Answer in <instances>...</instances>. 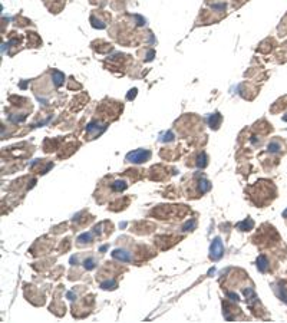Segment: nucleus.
I'll use <instances>...</instances> for the list:
<instances>
[{
    "label": "nucleus",
    "mask_w": 287,
    "mask_h": 323,
    "mask_svg": "<svg viewBox=\"0 0 287 323\" xmlns=\"http://www.w3.org/2000/svg\"><path fill=\"white\" fill-rule=\"evenodd\" d=\"M151 157L150 151H145V149H138V151H133V152H129L126 155V159L129 162H135V164H139V162L146 161L148 158Z\"/></svg>",
    "instance_id": "obj_1"
},
{
    "label": "nucleus",
    "mask_w": 287,
    "mask_h": 323,
    "mask_svg": "<svg viewBox=\"0 0 287 323\" xmlns=\"http://www.w3.org/2000/svg\"><path fill=\"white\" fill-rule=\"evenodd\" d=\"M223 251H224V249H223V243H221L220 238H215L211 244V259L218 260V259L223 256Z\"/></svg>",
    "instance_id": "obj_2"
},
{
    "label": "nucleus",
    "mask_w": 287,
    "mask_h": 323,
    "mask_svg": "<svg viewBox=\"0 0 287 323\" xmlns=\"http://www.w3.org/2000/svg\"><path fill=\"white\" fill-rule=\"evenodd\" d=\"M112 256L121 261H131V254L128 251H125V250H115L112 253Z\"/></svg>",
    "instance_id": "obj_3"
},
{
    "label": "nucleus",
    "mask_w": 287,
    "mask_h": 323,
    "mask_svg": "<svg viewBox=\"0 0 287 323\" xmlns=\"http://www.w3.org/2000/svg\"><path fill=\"white\" fill-rule=\"evenodd\" d=\"M267 264H269V263H267V259L264 256H260L257 259V267H258L260 271H266V270H267Z\"/></svg>",
    "instance_id": "obj_4"
},
{
    "label": "nucleus",
    "mask_w": 287,
    "mask_h": 323,
    "mask_svg": "<svg viewBox=\"0 0 287 323\" xmlns=\"http://www.w3.org/2000/svg\"><path fill=\"white\" fill-rule=\"evenodd\" d=\"M210 182L207 181V180H201L200 181V193L201 194H204V193H207L208 190H210Z\"/></svg>",
    "instance_id": "obj_5"
},
{
    "label": "nucleus",
    "mask_w": 287,
    "mask_h": 323,
    "mask_svg": "<svg viewBox=\"0 0 287 323\" xmlns=\"http://www.w3.org/2000/svg\"><path fill=\"white\" fill-rule=\"evenodd\" d=\"M220 121H221V116L218 115V114H214V115L210 118V125H211V128H217V125H218Z\"/></svg>",
    "instance_id": "obj_6"
},
{
    "label": "nucleus",
    "mask_w": 287,
    "mask_h": 323,
    "mask_svg": "<svg viewBox=\"0 0 287 323\" xmlns=\"http://www.w3.org/2000/svg\"><path fill=\"white\" fill-rule=\"evenodd\" d=\"M125 187H126V184H125L124 181H115V182H113V185H112V188H113V190H117V191H119V190H125Z\"/></svg>",
    "instance_id": "obj_7"
},
{
    "label": "nucleus",
    "mask_w": 287,
    "mask_h": 323,
    "mask_svg": "<svg viewBox=\"0 0 287 323\" xmlns=\"http://www.w3.org/2000/svg\"><path fill=\"white\" fill-rule=\"evenodd\" d=\"M280 149V145L276 144V142H271V144H269V151H271V152H277Z\"/></svg>",
    "instance_id": "obj_8"
},
{
    "label": "nucleus",
    "mask_w": 287,
    "mask_h": 323,
    "mask_svg": "<svg viewBox=\"0 0 287 323\" xmlns=\"http://www.w3.org/2000/svg\"><path fill=\"white\" fill-rule=\"evenodd\" d=\"M238 227L241 228V230H246V228H251V227H253V221H251V220H248V223H247V221H244V223H241L240 226H238Z\"/></svg>",
    "instance_id": "obj_9"
},
{
    "label": "nucleus",
    "mask_w": 287,
    "mask_h": 323,
    "mask_svg": "<svg viewBox=\"0 0 287 323\" xmlns=\"http://www.w3.org/2000/svg\"><path fill=\"white\" fill-rule=\"evenodd\" d=\"M111 286H117V283L113 282V280H111V282H105V283H102V284H100V287H102V289H112Z\"/></svg>",
    "instance_id": "obj_10"
},
{
    "label": "nucleus",
    "mask_w": 287,
    "mask_h": 323,
    "mask_svg": "<svg viewBox=\"0 0 287 323\" xmlns=\"http://www.w3.org/2000/svg\"><path fill=\"white\" fill-rule=\"evenodd\" d=\"M93 267H95V261L92 260V259H89V260H85V269L91 270V269H93Z\"/></svg>",
    "instance_id": "obj_11"
},
{
    "label": "nucleus",
    "mask_w": 287,
    "mask_h": 323,
    "mask_svg": "<svg viewBox=\"0 0 287 323\" xmlns=\"http://www.w3.org/2000/svg\"><path fill=\"white\" fill-rule=\"evenodd\" d=\"M55 79H56V81H55V83H56V85H60V83H62V81H63V75L59 73V72H55Z\"/></svg>",
    "instance_id": "obj_12"
},
{
    "label": "nucleus",
    "mask_w": 287,
    "mask_h": 323,
    "mask_svg": "<svg viewBox=\"0 0 287 323\" xmlns=\"http://www.w3.org/2000/svg\"><path fill=\"white\" fill-rule=\"evenodd\" d=\"M91 238H92V234H91V233H88V234H82V236H80L78 240H79V241H85V240H86V241H91Z\"/></svg>",
    "instance_id": "obj_13"
}]
</instances>
